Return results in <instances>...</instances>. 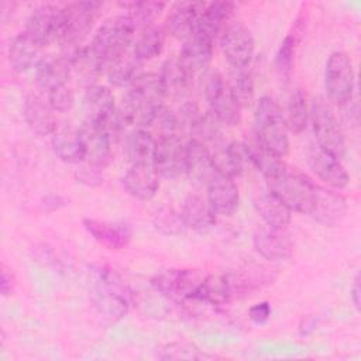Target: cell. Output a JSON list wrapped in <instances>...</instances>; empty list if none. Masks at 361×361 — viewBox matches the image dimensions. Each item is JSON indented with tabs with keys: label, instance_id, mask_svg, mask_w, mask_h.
<instances>
[{
	"label": "cell",
	"instance_id": "1",
	"mask_svg": "<svg viewBox=\"0 0 361 361\" xmlns=\"http://www.w3.org/2000/svg\"><path fill=\"white\" fill-rule=\"evenodd\" d=\"M165 96L158 73H140L123 97L121 120L134 128L151 126L164 109Z\"/></svg>",
	"mask_w": 361,
	"mask_h": 361
},
{
	"label": "cell",
	"instance_id": "2",
	"mask_svg": "<svg viewBox=\"0 0 361 361\" xmlns=\"http://www.w3.org/2000/svg\"><path fill=\"white\" fill-rule=\"evenodd\" d=\"M89 292L94 307L103 317L118 320L127 314L131 305V292L113 269L104 265L92 268Z\"/></svg>",
	"mask_w": 361,
	"mask_h": 361
},
{
	"label": "cell",
	"instance_id": "3",
	"mask_svg": "<svg viewBox=\"0 0 361 361\" xmlns=\"http://www.w3.org/2000/svg\"><path fill=\"white\" fill-rule=\"evenodd\" d=\"M135 31L137 27L126 14L114 16L97 28L89 47L103 62L104 68H107L109 63L127 52L130 44L134 41Z\"/></svg>",
	"mask_w": 361,
	"mask_h": 361
},
{
	"label": "cell",
	"instance_id": "4",
	"mask_svg": "<svg viewBox=\"0 0 361 361\" xmlns=\"http://www.w3.org/2000/svg\"><path fill=\"white\" fill-rule=\"evenodd\" d=\"M103 3L96 0L75 1L62 7V31L59 42L63 47V56H69L82 47L85 38L90 34Z\"/></svg>",
	"mask_w": 361,
	"mask_h": 361
},
{
	"label": "cell",
	"instance_id": "5",
	"mask_svg": "<svg viewBox=\"0 0 361 361\" xmlns=\"http://www.w3.org/2000/svg\"><path fill=\"white\" fill-rule=\"evenodd\" d=\"M254 126L257 138L268 148L279 154L286 155L289 151L288 127L283 113L278 103L271 96H262L255 106Z\"/></svg>",
	"mask_w": 361,
	"mask_h": 361
},
{
	"label": "cell",
	"instance_id": "6",
	"mask_svg": "<svg viewBox=\"0 0 361 361\" xmlns=\"http://www.w3.org/2000/svg\"><path fill=\"white\" fill-rule=\"evenodd\" d=\"M265 182L268 190L276 195L292 212L309 213L316 183L306 175L286 166L279 173L267 178Z\"/></svg>",
	"mask_w": 361,
	"mask_h": 361
},
{
	"label": "cell",
	"instance_id": "7",
	"mask_svg": "<svg viewBox=\"0 0 361 361\" xmlns=\"http://www.w3.org/2000/svg\"><path fill=\"white\" fill-rule=\"evenodd\" d=\"M309 118L317 147L340 159L345 152L344 133L326 99L316 97L312 102V106L309 107Z\"/></svg>",
	"mask_w": 361,
	"mask_h": 361
},
{
	"label": "cell",
	"instance_id": "8",
	"mask_svg": "<svg viewBox=\"0 0 361 361\" xmlns=\"http://www.w3.org/2000/svg\"><path fill=\"white\" fill-rule=\"evenodd\" d=\"M355 85L354 68L350 56L343 51L331 52L324 66V89L329 100L336 106L351 102Z\"/></svg>",
	"mask_w": 361,
	"mask_h": 361
},
{
	"label": "cell",
	"instance_id": "9",
	"mask_svg": "<svg viewBox=\"0 0 361 361\" xmlns=\"http://www.w3.org/2000/svg\"><path fill=\"white\" fill-rule=\"evenodd\" d=\"M204 97L209 111L219 120L221 126H238L241 121V109L234 100L227 80L221 73L213 72L204 82Z\"/></svg>",
	"mask_w": 361,
	"mask_h": 361
},
{
	"label": "cell",
	"instance_id": "10",
	"mask_svg": "<svg viewBox=\"0 0 361 361\" xmlns=\"http://www.w3.org/2000/svg\"><path fill=\"white\" fill-rule=\"evenodd\" d=\"M203 278L197 269L169 268L158 272L151 279V285L162 296L173 302H183L192 298Z\"/></svg>",
	"mask_w": 361,
	"mask_h": 361
},
{
	"label": "cell",
	"instance_id": "11",
	"mask_svg": "<svg viewBox=\"0 0 361 361\" xmlns=\"http://www.w3.org/2000/svg\"><path fill=\"white\" fill-rule=\"evenodd\" d=\"M220 48L233 68L250 66L255 42L251 31L241 23H231L224 27L220 35Z\"/></svg>",
	"mask_w": 361,
	"mask_h": 361
},
{
	"label": "cell",
	"instance_id": "12",
	"mask_svg": "<svg viewBox=\"0 0 361 361\" xmlns=\"http://www.w3.org/2000/svg\"><path fill=\"white\" fill-rule=\"evenodd\" d=\"M62 31V8L52 4H42L31 11L25 21L24 32L41 48L59 41Z\"/></svg>",
	"mask_w": 361,
	"mask_h": 361
},
{
	"label": "cell",
	"instance_id": "13",
	"mask_svg": "<svg viewBox=\"0 0 361 361\" xmlns=\"http://www.w3.org/2000/svg\"><path fill=\"white\" fill-rule=\"evenodd\" d=\"M345 214V197L338 190L316 183L307 216L326 227H334L344 220Z\"/></svg>",
	"mask_w": 361,
	"mask_h": 361
},
{
	"label": "cell",
	"instance_id": "14",
	"mask_svg": "<svg viewBox=\"0 0 361 361\" xmlns=\"http://www.w3.org/2000/svg\"><path fill=\"white\" fill-rule=\"evenodd\" d=\"M79 133L85 144L86 161L89 165L97 169L106 168L113 159V135L103 124L89 117L79 127Z\"/></svg>",
	"mask_w": 361,
	"mask_h": 361
},
{
	"label": "cell",
	"instance_id": "15",
	"mask_svg": "<svg viewBox=\"0 0 361 361\" xmlns=\"http://www.w3.org/2000/svg\"><path fill=\"white\" fill-rule=\"evenodd\" d=\"M85 103L89 111V118L103 124L114 137L118 133L123 120L116 110V102L111 90L96 83L86 86Z\"/></svg>",
	"mask_w": 361,
	"mask_h": 361
},
{
	"label": "cell",
	"instance_id": "16",
	"mask_svg": "<svg viewBox=\"0 0 361 361\" xmlns=\"http://www.w3.org/2000/svg\"><path fill=\"white\" fill-rule=\"evenodd\" d=\"M185 144L178 134H161L157 140L154 168L161 178L173 179L183 173Z\"/></svg>",
	"mask_w": 361,
	"mask_h": 361
},
{
	"label": "cell",
	"instance_id": "17",
	"mask_svg": "<svg viewBox=\"0 0 361 361\" xmlns=\"http://www.w3.org/2000/svg\"><path fill=\"white\" fill-rule=\"evenodd\" d=\"M307 165L320 180H323L329 188L334 190L347 188L350 182L348 172L345 171L341 161L317 145L309 148Z\"/></svg>",
	"mask_w": 361,
	"mask_h": 361
},
{
	"label": "cell",
	"instance_id": "18",
	"mask_svg": "<svg viewBox=\"0 0 361 361\" xmlns=\"http://www.w3.org/2000/svg\"><path fill=\"white\" fill-rule=\"evenodd\" d=\"M254 250L268 261H282L292 255L293 243L285 228L261 227L252 235Z\"/></svg>",
	"mask_w": 361,
	"mask_h": 361
},
{
	"label": "cell",
	"instance_id": "19",
	"mask_svg": "<svg viewBox=\"0 0 361 361\" xmlns=\"http://www.w3.org/2000/svg\"><path fill=\"white\" fill-rule=\"evenodd\" d=\"M213 41L210 37L197 31H193L185 39L178 61L192 78L209 66L213 55Z\"/></svg>",
	"mask_w": 361,
	"mask_h": 361
},
{
	"label": "cell",
	"instance_id": "20",
	"mask_svg": "<svg viewBox=\"0 0 361 361\" xmlns=\"http://www.w3.org/2000/svg\"><path fill=\"white\" fill-rule=\"evenodd\" d=\"M85 230L94 241L107 250L118 251L126 248L133 237V231L126 223H111L97 219H83Z\"/></svg>",
	"mask_w": 361,
	"mask_h": 361
},
{
	"label": "cell",
	"instance_id": "21",
	"mask_svg": "<svg viewBox=\"0 0 361 361\" xmlns=\"http://www.w3.org/2000/svg\"><path fill=\"white\" fill-rule=\"evenodd\" d=\"M204 6L202 1H180L173 4L165 20L164 31L175 38L186 39L196 30Z\"/></svg>",
	"mask_w": 361,
	"mask_h": 361
},
{
	"label": "cell",
	"instance_id": "22",
	"mask_svg": "<svg viewBox=\"0 0 361 361\" xmlns=\"http://www.w3.org/2000/svg\"><path fill=\"white\" fill-rule=\"evenodd\" d=\"M183 172L195 183H207L217 172L214 169L210 148L199 140L190 138L185 144Z\"/></svg>",
	"mask_w": 361,
	"mask_h": 361
},
{
	"label": "cell",
	"instance_id": "23",
	"mask_svg": "<svg viewBox=\"0 0 361 361\" xmlns=\"http://www.w3.org/2000/svg\"><path fill=\"white\" fill-rule=\"evenodd\" d=\"M23 116L28 128L38 137L52 135L58 130L56 118L48 100H44L35 93L25 94Z\"/></svg>",
	"mask_w": 361,
	"mask_h": 361
},
{
	"label": "cell",
	"instance_id": "24",
	"mask_svg": "<svg viewBox=\"0 0 361 361\" xmlns=\"http://www.w3.org/2000/svg\"><path fill=\"white\" fill-rule=\"evenodd\" d=\"M207 202L220 216H231L238 209L240 192L233 178L216 173L207 183Z\"/></svg>",
	"mask_w": 361,
	"mask_h": 361
},
{
	"label": "cell",
	"instance_id": "25",
	"mask_svg": "<svg viewBox=\"0 0 361 361\" xmlns=\"http://www.w3.org/2000/svg\"><path fill=\"white\" fill-rule=\"evenodd\" d=\"M159 178L154 165H130L121 178V183L133 197L149 200L159 189Z\"/></svg>",
	"mask_w": 361,
	"mask_h": 361
},
{
	"label": "cell",
	"instance_id": "26",
	"mask_svg": "<svg viewBox=\"0 0 361 361\" xmlns=\"http://www.w3.org/2000/svg\"><path fill=\"white\" fill-rule=\"evenodd\" d=\"M180 214L186 228L196 233H206L216 224V212L207 202L199 195H189L183 200Z\"/></svg>",
	"mask_w": 361,
	"mask_h": 361
},
{
	"label": "cell",
	"instance_id": "27",
	"mask_svg": "<svg viewBox=\"0 0 361 361\" xmlns=\"http://www.w3.org/2000/svg\"><path fill=\"white\" fill-rule=\"evenodd\" d=\"M72 69L69 59L63 55L61 56H42L35 68V80L38 86L47 92L66 85L71 78Z\"/></svg>",
	"mask_w": 361,
	"mask_h": 361
},
{
	"label": "cell",
	"instance_id": "28",
	"mask_svg": "<svg viewBox=\"0 0 361 361\" xmlns=\"http://www.w3.org/2000/svg\"><path fill=\"white\" fill-rule=\"evenodd\" d=\"M55 155L66 164H79L86 159V149L79 128H58L51 138Z\"/></svg>",
	"mask_w": 361,
	"mask_h": 361
},
{
	"label": "cell",
	"instance_id": "29",
	"mask_svg": "<svg viewBox=\"0 0 361 361\" xmlns=\"http://www.w3.org/2000/svg\"><path fill=\"white\" fill-rule=\"evenodd\" d=\"M254 207L268 227L285 228L290 223L292 210L269 190L254 197Z\"/></svg>",
	"mask_w": 361,
	"mask_h": 361
},
{
	"label": "cell",
	"instance_id": "30",
	"mask_svg": "<svg viewBox=\"0 0 361 361\" xmlns=\"http://www.w3.org/2000/svg\"><path fill=\"white\" fill-rule=\"evenodd\" d=\"M41 47L32 41L25 32L16 35L8 48V61L11 68L18 72H27L31 68H37L41 56Z\"/></svg>",
	"mask_w": 361,
	"mask_h": 361
},
{
	"label": "cell",
	"instance_id": "31",
	"mask_svg": "<svg viewBox=\"0 0 361 361\" xmlns=\"http://www.w3.org/2000/svg\"><path fill=\"white\" fill-rule=\"evenodd\" d=\"M158 76L164 96L171 99L183 97L188 93L193 79L178 59L165 61Z\"/></svg>",
	"mask_w": 361,
	"mask_h": 361
},
{
	"label": "cell",
	"instance_id": "32",
	"mask_svg": "<svg viewBox=\"0 0 361 361\" xmlns=\"http://www.w3.org/2000/svg\"><path fill=\"white\" fill-rule=\"evenodd\" d=\"M244 145L247 149L250 164L254 168H257L264 175L265 179L279 173L288 166L283 162L282 157L275 151H272L271 148H268L265 144H262L257 138V135L248 141H244Z\"/></svg>",
	"mask_w": 361,
	"mask_h": 361
},
{
	"label": "cell",
	"instance_id": "33",
	"mask_svg": "<svg viewBox=\"0 0 361 361\" xmlns=\"http://www.w3.org/2000/svg\"><path fill=\"white\" fill-rule=\"evenodd\" d=\"M233 295L234 293L228 276L207 275L202 279L190 299L213 306H221L228 303Z\"/></svg>",
	"mask_w": 361,
	"mask_h": 361
},
{
	"label": "cell",
	"instance_id": "34",
	"mask_svg": "<svg viewBox=\"0 0 361 361\" xmlns=\"http://www.w3.org/2000/svg\"><path fill=\"white\" fill-rule=\"evenodd\" d=\"M157 140L144 128H134L126 138L124 152L130 165H152Z\"/></svg>",
	"mask_w": 361,
	"mask_h": 361
},
{
	"label": "cell",
	"instance_id": "35",
	"mask_svg": "<svg viewBox=\"0 0 361 361\" xmlns=\"http://www.w3.org/2000/svg\"><path fill=\"white\" fill-rule=\"evenodd\" d=\"M233 11L234 4L231 1H212L206 4L199 17L195 31L214 39L217 34L221 32L226 23L230 20Z\"/></svg>",
	"mask_w": 361,
	"mask_h": 361
},
{
	"label": "cell",
	"instance_id": "36",
	"mask_svg": "<svg viewBox=\"0 0 361 361\" xmlns=\"http://www.w3.org/2000/svg\"><path fill=\"white\" fill-rule=\"evenodd\" d=\"M228 89L240 109H247L254 102V79L250 66L233 68L228 71Z\"/></svg>",
	"mask_w": 361,
	"mask_h": 361
},
{
	"label": "cell",
	"instance_id": "37",
	"mask_svg": "<svg viewBox=\"0 0 361 361\" xmlns=\"http://www.w3.org/2000/svg\"><path fill=\"white\" fill-rule=\"evenodd\" d=\"M165 31L164 28L159 27H148L145 30L141 31V34L137 37V39L134 41L133 45V55L142 63L145 61H151L154 58H157L162 49H164V44H165Z\"/></svg>",
	"mask_w": 361,
	"mask_h": 361
},
{
	"label": "cell",
	"instance_id": "38",
	"mask_svg": "<svg viewBox=\"0 0 361 361\" xmlns=\"http://www.w3.org/2000/svg\"><path fill=\"white\" fill-rule=\"evenodd\" d=\"M165 3L162 1H152V0H142V1H124L120 3L127 11V17L133 21V24L138 28H148L152 27L154 21L161 16L165 8Z\"/></svg>",
	"mask_w": 361,
	"mask_h": 361
},
{
	"label": "cell",
	"instance_id": "39",
	"mask_svg": "<svg viewBox=\"0 0 361 361\" xmlns=\"http://www.w3.org/2000/svg\"><path fill=\"white\" fill-rule=\"evenodd\" d=\"M140 65L141 62L133 55V52L123 54L106 68L109 83L117 87L131 85L133 80L140 75L137 73Z\"/></svg>",
	"mask_w": 361,
	"mask_h": 361
},
{
	"label": "cell",
	"instance_id": "40",
	"mask_svg": "<svg viewBox=\"0 0 361 361\" xmlns=\"http://www.w3.org/2000/svg\"><path fill=\"white\" fill-rule=\"evenodd\" d=\"M283 117H285V123L289 133L299 134L306 128L309 121V106H307V99L303 89L296 87L292 92L288 100L286 114H283Z\"/></svg>",
	"mask_w": 361,
	"mask_h": 361
},
{
	"label": "cell",
	"instance_id": "41",
	"mask_svg": "<svg viewBox=\"0 0 361 361\" xmlns=\"http://www.w3.org/2000/svg\"><path fill=\"white\" fill-rule=\"evenodd\" d=\"M157 357L161 360H206L212 358L189 341H172L159 347Z\"/></svg>",
	"mask_w": 361,
	"mask_h": 361
},
{
	"label": "cell",
	"instance_id": "42",
	"mask_svg": "<svg viewBox=\"0 0 361 361\" xmlns=\"http://www.w3.org/2000/svg\"><path fill=\"white\" fill-rule=\"evenodd\" d=\"M298 42H299L298 34L289 32L281 42V47L276 52L275 66L279 76L283 78V80H288L290 78V73L295 65V52H296Z\"/></svg>",
	"mask_w": 361,
	"mask_h": 361
},
{
	"label": "cell",
	"instance_id": "43",
	"mask_svg": "<svg viewBox=\"0 0 361 361\" xmlns=\"http://www.w3.org/2000/svg\"><path fill=\"white\" fill-rule=\"evenodd\" d=\"M152 223L155 228L165 235H178L186 228L180 212H176L169 206L159 207L152 217Z\"/></svg>",
	"mask_w": 361,
	"mask_h": 361
},
{
	"label": "cell",
	"instance_id": "44",
	"mask_svg": "<svg viewBox=\"0 0 361 361\" xmlns=\"http://www.w3.org/2000/svg\"><path fill=\"white\" fill-rule=\"evenodd\" d=\"M47 100L54 111L63 113V111H68L72 109L75 96H73L72 89L68 85H63V86H59V87H55V89L47 92Z\"/></svg>",
	"mask_w": 361,
	"mask_h": 361
},
{
	"label": "cell",
	"instance_id": "45",
	"mask_svg": "<svg viewBox=\"0 0 361 361\" xmlns=\"http://www.w3.org/2000/svg\"><path fill=\"white\" fill-rule=\"evenodd\" d=\"M272 313V309L268 302H259L250 307L248 317L254 324H264Z\"/></svg>",
	"mask_w": 361,
	"mask_h": 361
},
{
	"label": "cell",
	"instance_id": "46",
	"mask_svg": "<svg viewBox=\"0 0 361 361\" xmlns=\"http://www.w3.org/2000/svg\"><path fill=\"white\" fill-rule=\"evenodd\" d=\"M14 289V276L13 272L6 268V265L1 267V276H0V290L3 296H7Z\"/></svg>",
	"mask_w": 361,
	"mask_h": 361
},
{
	"label": "cell",
	"instance_id": "47",
	"mask_svg": "<svg viewBox=\"0 0 361 361\" xmlns=\"http://www.w3.org/2000/svg\"><path fill=\"white\" fill-rule=\"evenodd\" d=\"M350 292H351L350 295H351L353 305L355 306L357 310H360V306H361V305H360V303H361V278H360V274L355 275Z\"/></svg>",
	"mask_w": 361,
	"mask_h": 361
}]
</instances>
